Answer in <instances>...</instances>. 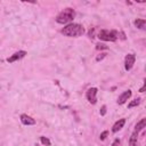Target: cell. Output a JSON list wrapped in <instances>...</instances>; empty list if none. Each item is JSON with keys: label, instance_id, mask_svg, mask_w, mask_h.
Masks as SVG:
<instances>
[{"label": "cell", "instance_id": "cell-13", "mask_svg": "<svg viewBox=\"0 0 146 146\" xmlns=\"http://www.w3.org/2000/svg\"><path fill=\"white\" fill-rule=\"evenodd\" d=\"M139 104H140V98L133 99V100H131V102L128 104V108H132V107H135V106H138Z\"/></svg>", "mask_w": 146, "mask_h": 146}, {"label": "cell", "instance_id": "cell-2", "mask_svg": "<svg viewBox=\"0 0 146 146\" xmlns=\"http://www.w3.org/2000/svg\"><path fill=\"white\" fill-rule=\"evenodd\" d=\"M75 16V11L72 8H65L63 11H60L57 16H56V22L59 24H67L70 22L73 21Z\"/></svg>", "mask_w": 146, "mask_h": 146}, {"label": "cell", "instance_id": "cell-6", "mask_svg": "<svg viewBox=\"0 0 146 146\" xmlns=\"http://www.w3.org/2000/svg\"><path fill=\"white\" fill-rule=\"evenodd\" d=\"M131 95H132L131 90H125V91H123V92L119 96V98H117V104H119V105L124 104V103L131 97Z\"/></svg>", "mask_w": 146, "mask_h": 146}, {"label": "cell", "instance_id": "cell-15", "mask_svg": "<svg viewBox=\"0 0 146 146\" xmlns=\"http://www.w3.org/2000/svg\"><path fill=\"white\" fill-rule=\"evenodd\" d=\"M107 135H108V131H103V132L100 133V137H99L100 140H104V139L107 137Z\"/></svg>", "mask_w": 146, "mask_h": 146}, {"label": "cell", "instance_id": "cell-1", "mask_svg": "<svg viewBox=\"0 0 146 146\" xmlns=\"http://www.w3.org/2000/svg\"><path fill=\"white\" fill-rule=\"evenodd\" d=\"M64 35L66 36H71V38H76V36H80L84 33V29L81 24H78V23H70L67 24L65 27L62 29L60 31Z\"/></svg>", "mask_w": 146, "mask_h": 146}, {"label": "cell", "instance_id": "cell-8", "mask_svg": "<svg viewBox=\"0 0 146 146\" xmlns=\"http://www.w3.org/2000/svg\"><path fill=\"white\" fill-rule=\"evenodd\" d=\"M21 121L25 125H33V124H35V120L33 117H31L30 115H27V114H22L21 115Z\"/></svg>", "mask_w": 146, "mask_h": 146}, {"label": "cell", "instance_id": "cell-4", "mask_svg": "<svg viewBox=\"0 0 146 146\" xmlns=\"http://www.w3.org/2000/svg\"><path fill=\"white\" fill-rule=\"evenodd\" d=\"M86 96H87V99L90 104H96L97 103V97H96L97 96V88H95V87L89 88L87 90Z\"/></svg>", "mask_w": 146, "mask_h": 146}, {"label": "cell", "instance_id": "cell-14", "mask_svg": "<svg viewBox=\"0 0 146 146\" xmlns=\"http://www.w3.org/2000/svg\"><path fill=\"white\" fill-rule=\"evenodd\" d=\"M40 140H41V143H42L43 145H46V146H50V140H49L47 137L41 136V137H40Z\"/></svg>", "mask_w": 146, "mask_h": 146}, {"label": "cell", "instance_id": "cell-20", "mask_svg": "<svg viewBox=\"0 0 146 146\" xmlns=\"http://www.w3.org/2000/svg\"><path fill=\"white\" fill-rule=\"evenodd\" d=\"M144 89H145V86H143V87L140 88V90H139V91H140V92H143V91H144Z\"/></svg>", "mask_w": 146, "mask_h": 146}, {"label": "cell", "instance_id": "cell-10", "mask_svg": "<svg viewBox=\"0 0 146 146\" xmlns=\"http://www.w3.org/2000/svg\"><path fill=\"white\" fill-rule=\"evenodd\" d=\"M145 125H146V119H141V120L136 124V127H135V132L141 131V130L145 128Z\"/></svg>", "mask_w": 146, "mask_h": 146}, {"label": "cell", "instance_id": "cell-5", "mask_svg": "<svg viewBox=\"0 0 146 146\" xmlns=\"http://www.w3.org/2000/svg\"><path fill=\"white\" fill-rule=\"evenodd\" d=\"M135 60H136V56L133 54H128L124 58V68L125 71H130L135 64Z\"/></svg>", "mask_w": 146, "mask_h": 146}, {"label": "cell", "instance_id": "cell-3", "mask_svg": "<svg viewBox=\"0 0 146 146\" xmlns=\"http://www.w3.org/2000/svg\"><path fill=\"white\" fill-rule=\"evenodd\" d=\"M98 38H99V40H103V41H116L117 35H116V32H114V31L100 30L98 32Z\"/></svg>", "mask_w": 146, "mask_h": 146}, {"label": "cell", "instance_id": "cell-19", "mask_svg": "<svg viewBox=\"0 0 146 146\" xmlns=\"http://www.w3.org/2000/svg\"><path fill=\"white\" fill-rule=\"evenodd\" d=\"M100 55H102V56H98V57L96 58V60H97V62H99L100 59H103V58H104V56H105V54H100Z\"/></svg>", "mask_w": 146, "mask_h": 146}, {"label": "cell", "instance_id": "cell-17", "mask_svg": "<svg viewBox=\"0 0 146 146\" xmlns=\"http://www.w3.org/2000/svg\"><path fill=\"white\" fill-rule=\"evenodd\" d=\"M105 114H106V106L103 105L100 108V115H105Z\"/></svg>", "mask_w": 146, "mask_h": 146}, {"label": "cell", "instance_id": "cell-12", "mask_svg": "<svg viewBox=\"0 0 146 146\" xmlns=\"http://www.w3.org/2000/svg\"><path fill=\"white\" fill-rule=\"evenodd\" d=\"M137 138H138V132L133 131V133L129 139V146H137Z\"/></svg>", "mask_w": 146, "mask_h": 146}, {"label": "cell", "instance_id": "cell-7", "mask_svg": "<svg viewBox=\"0 0 146 146\" xmlns=\"http://www.w3.org/2000/svg\"><path fill=\"white\" fill-rule=\"evenodd\" d=\"M25 55H26V51L21 50V51H18V52H15V54L11 55L10 57H8V58H7V62H8V63H14V62H16V60L23 58Z\"/></svg>", "mask_w": 146, "mask_h": 146}, {"label": "cell", "instance_id": "cell-11", "mask_svg": "<svg viewBox=\"0 0 146 146\" xmlns=\"http://www.w3.org/2000/svg\"><path fill=\"white\" fill-rule=\"evenodd\" d=\"M135 26L139 30H144L145 29V24H146V21L145 19H140V18H137L135 22H133Z\"/></svg>", "mask_w": 146, "mask_h": 146}, {"label": "cell", "instance_id": "cell-9", "mask_svg": "<svg viewBox=\"0 0 146 146\" xmlns=\"http://www.w3.org/2000/svg\"><path fill=\"white\" fill-rule=\"evenodd\" d=\"M124 123H125V119H120L119 121H116V122L114 123V125H113V128H112V131H113V132H117L119 130H121V129L123 128Z\"/></svg>", "mask_w": 146, "mask_h": 146}, {"label": "cell", "instance_id": "cell-16", "mask_svg": "<svg viewBox=\"0 0 146 146\" xmlns=\"http://www.w3.org/2000/svg\"><path fill=\"white\" fill-rule=\"evenodd\" d=\"M96 48H97L98 50H99V49H107V47H106L105 44H103V43H98Z\"/></svg>", "mask_w": 146, "mask_h": 146}, {"label": "cell", "instance_id": "cell-18", "mask_svg": "<svg viewBox=\"0 0 146 146\" xmlns=\"http://www.w3.org/2000/svg\"><path fill=\"white\" fill-rule=\"evenodd\" d=\"M120 145V139H115L114 143L112 144V146H119Z\"/></svg>", "mask_w": 146, "mask_h": 146}]
</instances>
